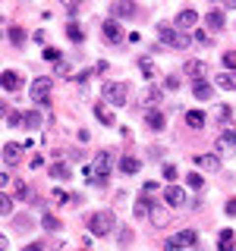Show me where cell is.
Segmentation results:
<instances>
[{"label": "cell", "instance_id": "1", "mask_svg": "<svg viewBox=\"0 0 236 251\" xmlns=\"http://www.w3.org/2000/svg\"><path fill=\"white\" fill-rule=\"evenodd\" d=\"M114 167H117L114 151H98V154H94V163H91V167H85V179H88V185L104 188L107 179H110V170H114Z\"/></svg>", "mask_w": 236, "mask_h": 251}, {"label": "cell", "instance_id": "2", "mask_svg": "<svg viewBox=\"0 0 236 251\" xmlns=\"http://www.w3.org/2000/svg\"><path fill=\"white\" fill-rule=\"evenodd\" d=\"M114 226H117L114 210H98V214L88 217V232H91V235H107Z\"/></svg>", "mask_w": 236, "mask_h": 251}, {"label": "cell", "instance_id": "3", "mask_svg": "<svg viewBox=\"0 0 236 251\" xmlns=\"http://www.w3.org/2000/svg\"><path fill=\"white\" fill-rule=\"evenodd\" d=\"M101 98H104V104L123 107L126 98H129V85H123V82H107L104 88H101Z\"/></svg>", "mask_w": 236, "mask_h": 251}, {"label": "cell", "instance_id": "4", "mask_svg": "<svg viewBox=\"0 0 236 251\" xmlns=\"http://www.w3.org/2000/svg\"><path fill=\"white\" fill-rule=\"evenodd\" d=\"M157 35H161V41L167 44V47H179V50L195 41V38H189V35H183V31H177L173 25H157Z\"/></svg>", "mask_w": 236, "mask_h": 251}, {"label": "cell", "instance_id": "5", "mask_svg": "<svg viewBox=\"0 0 236 251\" xmlns=\"http://www.w3.org/2000/svg\"><path fill=\"white\" fill-rule=\"evenodd\" d=\"M195 229H179V232H173L167 242H164V251H179V248H189V245H195Z\"/></svg>", "mask_w": 236, "mask_h": 251}, {"label": "cell", "instance_id": "6", "mask_svg": "<svg viewBox=\"0 0 236 251\" xmlns=\"http://www.w3.org/2000/svg\"><path fill=\"white\" fill-rule=\"evenodd\" d=\"M47 98H51V78H47V75H38L35 82H31V100L41 107V104H47Z\"/></svg>", "mask_w": 236, "mask_h": 251}, {"label": "cell", "instance_id": "7", "mask_svg": "<svg viewBox=\"0 0 236 251\" xmlns=\"http://www.w3.org/2000/svg\"><path fill=\"white\" fill-rule=\"evenodd\" d=\"M195 25H199V13L195 10H179L177 19H173V28L177 31H195Z\"/></svg>", "mask_w": 236, "mask_h": 251}, {"label": "cell", "instance_id": "8", "mask_svg": "<svg viewBox=\"0 0 236 251\" xmlns=\"http://www.w3.org/2000/svg\"><path fill=\"white\" fill-rule=\"evenodd\" d=\"M101 31H104V41L107 44H120L123 41V25H120V22H117V19H107L104 22V25H101Z\"/></svg>", "mask_w": 236, "mask_h": 251}, {"label": "cell", "instance_id": "9", "mask_svg": "<svg viewBox=\"0 0 236 251\" xmlns=\"http://www.w3.org/2000/svg\"><path fill=\"white\" fill-rule=\"evenodd\" d=\"M110 16H114V19H129V16H136V3L117 0V3H110Z\"/></svg>", "mask_w": 236, "mask_h": 251}, {"label": "cell", "instance_id": "10", "mask_svg": "<svg viewBox=\"0 0 236 251\" xmlns=\"http://www.w3.org/2000/svg\"><path fill=\"white\" fill-rule=\"evenodd\" d=\"M145 126L151 132H164V129H167V116H164L161 110H148V113H145Z\"/></svg>", "mask_w": 236, "mask_h": 251}, {"label": "cell", "instance_id": "11", "mask_svg": "<svg viewBox=\"0 0 236 251\" xmlns=\"http://www.w3.org/2000/svg\"><path fill=\"white\" fill-rule=\"evenodd\" d=\"M183 201H186V192L179 185H167V188H164V204H167V207H179Z\"/></svg>", "mask_w": 236, "mask_h": 251}, {"label": "cell", "instance_id": "12", "mask_svg": "<svg viewBox=\"0 0 236 251\" xmlns=\"http://www.w3.org/2000/svg\"><path fill=\"white\" fill-rule=\"evenodd\" d=\"M186 75H192V85H195V82H205L208 66H205L202 60H189V63H186Z\"/></svg>", "mask_w": 236, "mask_h": 251}, {"label": "cell", "instance_id": "13", "mask_svg": "<svg viewBox=\"0 0 236 251\" xmlns=\"http://www.w3.org/2000/svg\"><path fill=\"white\" fill-rule=\"evenodd\" d=\"M192 163L199 170H220V157L217 154H199V157H192Z\"/></svg>", "mask_w": 236, "mask_h": 251}, {"label": "cell", "instance_id": "14", "mask_svg": "<svg viewBox=\"0 0 236 251\" xmlns=\"http://www.w3.org/2000/svg\"><path fill=\"white\" fill-rule=\"evenodd\" d=\"M94 116L101 120V126H117L114 113H110V107L104 104V100H94Z\"/></svg>", "mask_w": 236, "mask_h": 251}, {"label": "cell", "instance_id": "15", "mask_svg": "<svg viewBox=\"0 0 236 251\" xmlns=\"http://www.w3.org/2000/svg\"><path fill=\"white\" fill-rule=\"evenodd\" d=\"M3 88H6V91H19V88H22V73L6 69V73H3Z\"/></svg>", "mask_w": 236, "mask_h": 251}, {"label": "cell", "instance_id": "16", "mask_svg": "<svg viewBox=\"0 0 236 251\" xmlns=\"http://www.w3.org/2000/svg\"><path fill=\"white\" fill-rule=\"evenodd\" d=\"M214 85H217V88H224V91H236V73H220V75H214Z\"/></svg>", "mask_w": 236, "mask_h": 251}, {"label": "cell", "instance_id": "17", "mask_svg": "<svg viewBox=\"0 0 236 251\" xmlns=\"http://www.w3.org/2000/svg\"><path fill=\"white\" fill-rule=\"evenodd\" d=\"M205 22H208L211 31H220V28L227 25V22H224V13H220V10H211L208 16H205Z\"/></svg>", "mask_w": 236, "mask_h": 251}, {"label": "cell", "instance_id": "18", "mask_svg": "<svg viewBox=\"0 0 236 251\" xmlns=\"http://www.w3.org/2000/svg\"><path fill=\"white\" fill-rule=\"evenodd\" d=\"M192 94H195L199 100H211V94H214V88H211L208 82H195V85H192Z\"/></svg>", "mask_w": 236, "mask_h": 251}, {"label": "cell", "instance_id": "19", "mask_svg": "<svg viewBox=\"0 0 236 251\" xmlns=\"http://www.w3.org/2000/svg\"><path fill=\"white\" fill-rule=\"evenodd\" d=\"M66 38H69V41H76V44H82L85 41L82 25H79V22H69V25H66Z\"/></svg>", "mask_w": 236, "mask_h": 251}, {"label": "cell", "instance_id": "20", "mask_svg": "<svg viewBox=\"0 0 236 251\" xmlns=\"http://www.w3.org/2000/svg\"><path fill=\"white\" fill-rule=\"evenodd\" d=\"M19 151H22V148H19V145H13V141H10V145H3V163H6V167L19 160Z\"/></svg>", "mask_w": 236, "mask_h": 251}, {"label": "cell", "instance_id": "21", "mask_svg": "<svg viewBox=\"0 0 236 251\" xmlns=\"http://www.w3.org/2000/svg\"><path fill=\"white\" fill-rule=\"evenodd\" d=\"M139 69H142V75H145V78H154V75H157V66H154L151 57H142V60H139Z\"/></svg>", "mask_w": 236, "mask_h": 251}, {"label": "cell", "instance_id": "22", "mask_svg": "<svg viewBox=\"0 0 236 251\" xmlns=\"http://www.w3.org/2000/svg\"><path fill=\"white\" fill-rule=\"evenodd\" d=\"M186 126L202 129V126H205V113H202V110H189V113H186Z\"/></svg>", "mask_w": 236, "mask_h": 251}, {"label": "cell", "instance_id": "23", "mask_svg": "<svg viewBox=\"0 0 236 251\" xmlns=\"http://www.w3.org/2000/svg\"><path fill=\"white\" fill-rule=\"evenodd\" d=\"M217 248L220 251H233V229H224L217 235Z\"/></svg>", "mask_w": 236, "mask_h": 251}, {"label": "cell", "instance_id": "24", "mask_svg": "<svg viewBox=\"0 0 236 251\" xmlns=\"http://www.w3.org/2000/svg\"><path fill=\"white\" fill-rule=\"evenodd\" d=\"M148 217H151V223H154V226H164V217H167V210H164L157 201H151V214H148Z\"/></svg>", "mask_w": 236, "mask_h": 251}, {"label": "cell", "instance_id": "25", "mask_svg": "<svg viewBox=\"0 0 236 251\" xmlns=\"http://www.w3.org/2000/svg\"><path fill=\"white\" fill-rule=\"evenodd\" d=\"M132 214H136V220H142L145 214H151V201L142 195V201H136V207H132Z\"/></svg>", "mask_w": 236, "mask_h": 251}, {"label": "cell", "instance_id": "26", "mask_svg": "<svg viewBox=\"0 0 236 251\" xmlns=\"http://www.w3.org/2000/svg\"><path fill=\"white\" fill-rule=\"evenodd\" d=\"M13 229L29 232V229H31V217H29V214H16V220H13Z\"/></svg>", "mask_w": 236, "mask_h": 251}, {"label": "cell", "instance_id": "27", "mask_svg": "<svg viewBox=\"0 0 236 251\" xmlns=\"http://www.w3.org/2000/svg\"><path fill=\"white\" fill-rule=\"evenodd\" d=\"M120 170H123V173H139L142 163L136 160V157H123V160H120Z\"/></svg>", "mask_w": 236, "mask_h": 251}, {"label": "cell", "instance_id": "28", "mask_svg": "<svg viewBox=\"0 0 236 251\" xmlns=\"http://www.w3.org/2000/svg\"><path fill=\"white\" fill-rule=\"evenodd\" d=\"M51 176L54 179H69V167H66V163H54V167H51Z\"/></svg>", "mask_w": 236, "mask_h": 251}, {"label": "cell", "instance_id": "29", "mask_svg": "<svg viewBox=\"0 0 236 251\" xmlns=\"http://www.w3.org/2000/svg\"><path fill=\"white\" fill-rule=\"evenodd\" d=\"M220 145H224V148H236V132H233V129H227L224 135H220V141H217V148H220Z\"/></svg>", "mask_w": 236, "mask_h": 251}, {"label": "cell", "instance_id": "30", "mask_svg": "<svg viewBox=\"0 0 236 251\" xmlns=\"http://www.w3.org/2000/svg\"><path fill=\"white\" fill-rule=\"evenodd\" d=\"M26 126H29V129H38V126H41V113H38V110L26 113Z\"/></svg>", "mask_w": 236, "mask_h": 251}, {"label": "cell", "instance_id": "31", "mask_svg": "<svg viewBox=\"0 0 236 251\" xmlns=\"http://www.w3.org/2000/svg\"><path fill=\"white\" fill-rule=\"evenodd\" d=\"M10 41H13L16 47H19L22 41H26V31H22V28H16V25H10Z\"/></svg>", "mask_w": 236, "mask_h": 251}, {"label": "cell", "instance_id": "32", "mask_svg": "<svg viewBox=\"0 0 236 251\" xmlns=\"http://www.w3.org/2000/svg\"><path fill=\"white\" fill-rule=\"evenodd\" d=\"M0 214H3V217H10V214H13V198H6V195L0 198Z\"/></svg>", "mask_w": 236, "mask_h": 251}, {"label": "cell", "instance_id": "33", "mask_svg": "<svg viewBox=\"0 0 236 251\" xmlns=\"http://www.w3.org/2000/svg\"><path fill=\"white\" fill-rule=\"evenodd\" d=\"M224 66L230 69V73L236 69V50H227V53H224Z\"/></svg>", "mask_w": 236, "mask_h": 251}, {"label": "cell", "instance_id": "34", "mask_svg": "<svg viewBox=\"0 0 236 251\" xmlns=\"http://www.w3.org/2000/svg\"><path fill=\"white\" fill-rule=\"evenodd\" d=\"M6 123H10V126H22V123H26V113H6Z\"/></svg>", "mask_w": 236, "mask_h": 251}, {"label": "cell", "instance_id": "35", "mask_svg": "<svg viewBox=\"0 0 236 251\" xmlns=\"http://www.w3.org/2000/svg\"><path fill=\"white\" fill-rule=\"evenodd\" d=\"M41 53H44V57H47V60H54V63H60V50H57V47H44V50H41Z\"/></svg>", "mask_w": 236, "mask_h": 251}, {"label": "cell", "instance_id": "36", "mask_svg": "<svg viewBox=\"0 0 236 251\" xmlns=\"http://www.w3.org/2000/svg\"><path fill=\"white\" fill-rule=\"evenodd\" d=\"M202 185H205V179L199 176V173H192V176H189V188H195V192H199Z\"/></svg>", "mask_w": 236, "mask_h": 251}, {"label": "cell", "instance_id": "37", "mask_svg": "<svg viewBox=\"0 0 236 251\" xmlns=\"http://www.w3.org/2000/svg\"><path fill=\"white\" fill-rule=\"evenodd\" d=\"M120 245H123V248L132 245V229H123V232H120Z\"/></svg>", "mask_w": 236, "mask_h": 251}, {"label": "cell", "instance_id": "38", "mask_svg": "<svg viewBox=\"0 0 236 251\" xmlns=\"http://www.w3.org/2000/svg\"><path fill=\"white\" fill-rule=\"evenodd\" d=\"M51 198H54V201H60V204H66V201H69V195H66V192H60V188H54Z\"/></svg>", "mask_w": 236, "mask_h": 251}, {"label": "cell", "instance_id": "39", "mask_svg": "<svg viewBox=\"0 0 236 251\" xmlns=\"http://www.w3.org/2000/svg\"><path fill=\"white\" fill-rule=\"evenodd\" d=\"M164 176H167V182L173 185V179H177V167H173V163H167V167H164Z\"/></svg>", "mask_w": 236, "mask_h": 251}, {"label": "cell", "instance_id": "40", "mask_svg": "<svg viewBox=\"0 0 236 251\" xmlns=\"http://www.w3.org/2000/svg\"><path fill=\"white\" fill-rule=\"evenodd\" d=\"M44 229H60V220L57 217H44Z\"/></svg>", "mask_w": 236, "mask_h": 251}, {"label": "cell", "instance_id": "41", "mask_svg": "<svg viewBox=\"0 0 236 251\" xmlns=\"http://www.w3.org/2000/svg\"><path fill=\"white\" fill-rule=\"evenodd\" d=\"M164 85H167L170 91H177V88H179V78H177V75H167V78H164Z\"/></svg>", "mask_w": 236, "mask_h": 251}, {"label": "cell", "instance_id": "42", "mask_svg": "<svg viewBox=\"0 0 236 251\" xmlns=\"http://www.w3.org/2000/svg\"><path fill=\"white\" fill-rule=\"evenodd\" d=\"M22 251H44V245H41V242H31V245H26Z\"/></svg>", "mask_w": 236, "mask_h": 251}, {"label": "cell", "instance_id": "43", "mask_svg": "<svg viewBox=\"0 0 236 251\" xmlns=\"http://www.w3.org/2000/svg\"><path fill=\"white\" fill-rule=\"evenodd\" d=\"M227 214L236 217V198H233V201H227Z\"/></svg>", "mask_w": 236, "mask_h": 251}]
</instances>
